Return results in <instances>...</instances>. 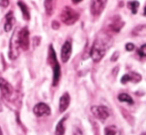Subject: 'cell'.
Segmentation results:
<instances>
[{
	"mask_svg": "<svg viewBox=\"0 0 146 135\" xmlns=\"http://www.w3.org/2000/svg\"><path fill=\"white\" fill-rule=\"evenodd\" d=\"M108 47H110L108 45V42L104 39H96L94 42L92 49H90V58L92 59L94 63H98L102 60V58L104 57L108 50Z\"/></svg>",
	"mask_w": 146,
	"mask_h": 135,
	"instance_id": "6da1fadb",
	"label": "cell"
},
{
	"mask_svg": "<svg viewBox=\"0 0 146 135\" xmlns=\"http://www.w3.org/2000/svg\"><path fill=\"white\" fill-rule=\"evenodd\" d=\"M48 63L51 65V67L53 69V85L56 87L59 83L60 77H61V68H60L58 60H57L56 53H55V50L52 45H50V47H49Z\"/></svg>",
	"mask_w": 146,
	"mask_h": 135,
	"instance_id": "7a4b0ae2",
	"label": "cell"
},
{
	"mask_svg": "<svg viewBox=\"0 0 146 135\" xmlns=\"http://www.w3.org/2000/svg\"><path fill=\"white\" fill-rule=\"evenodd\" d=\"M79 18L80 14L76 10H74L73 8L69 7V6L64 7L61 12V20L66 25H73L79 20Z\"/></svg>",
	"mask_w": 146,
	"mask_h": 135,
	"instance_id": "3957f363",
	"label": "cell"
},
{
	"mask_svg": "<svg viewBox=\"0 0 146 135\" xmlns=\"http://www.w3.org/2000/svg\"><path fill=\"white\" fill-rule=\"evenodd\" d=\"M19 50H20V45H19V41H18V32L17 30H15L13 32V34H12L11 39H10V42H9V52H8L9 58L11 60L17 59L18 56H19Z\"/></svg>",
	"mask_w": 146,
	"mask_h": 135,
	"instance_id": "277c9868",
	"label": "cell"
},
{
	"mask_svg": "<svg viewBox=\"0 0 146 135\" xmlns=\"http://www.w3.org/2000/svg\"><path fill=\"white\" fill-rule=\"evenodd\" d=\"M18 41H19L20 48L24 51L29 50L30 47V37H29V30L27 27H24L18 32Z\"/></svg>",
	"mask_w": 146,
	"mask_h": 135,
	"instance_id": "5b68a950",
	"label": "cell"
},
{
	"mask_svg": "<svg viewBox=\"0 0 146 135\" xmlns=\"http://www.w3.org/2000/svg\"><path fill=\"white\" fill-rule=\"evenodd\" d=\"M90 110H92V113L94 115V117L98 118L100 121H104V120L108 119V117L110 116V111H108L106 106L94 105V106H92Z\"/></svg>",
	"mask_w": 146,
	"mask_h": 135,
	"instance_id": "8992f818",
	"label": "cell"
},
{
	"mask_svg": "<svg viewBox=\"0 0 146 135\" xmlns=\"http://www.w3.org/2000/svg\"><path fill=\"white\" fill-rule=\"evenodd\" d=\"M108 0H90V13L98 17L102 13Z\"/></svg>",
	"mask_w": 146,
	"mask_h": 135,
	"instance_id": "52a82bcc",
	"label": "cell"
},
{
	"mask_svg": "<svg viewBox=\"0 0 146 135\" xmlns=\"http://www.w3.org/2000/svg\"><path fill=\"white\" fill-rule=\"evenodd\" d=\"M0 91H1L2 97L6 99H9L13 95V87L12 85L3 77H0Z\"/></svg>",
	"mask_w": 146,
	"mask_h": 135,
	"instance_id": "ba28073f",
	"label": "cell"
},
{
	"mask_svg": "<svg viewBox=\"0 0 146 135\" xmlns=\"http://www.w3.org/2000/svg\"><path fill=\"white\" fill-rule=\"evenodd\" d=\"M33 112H34L35 115L39 116H46V115H50L51 113V109L50 106L48 104L44 103V102H39L33 108Z\"/></svg>",
	"mask_w": 146,
	"mask_h": 135,
	"instance_id": "9c48e42d",
	"label": "cell"
},
{
	"mask_svg": "<svg viewBox=\"0 0 146 135\" xmlns=\"http://www.w3.org/2000/svg\"><path fill=\"white\" fill-rule=\"evenodd\" d=\"M72 50H73V47H72V42L70 40L66 41L64 43L63 47H62L61 50V59L63 63H67L70 60L72 55Z\"/></svg>",
	"mask_w": 146,
	"mask_h": 135,
	"instance_id": "30bf717a",
	"label": "cell"
},
{
	"mask_svg": "<svg viewBox=\"0 0 146 135\" xmlns=\"http://www.w3.org/2000/svg\"><path fill=\"white\" fill-rule=\"evenodd\" d=\"M141 81V75L139 73H135V71H131L129 73H126L122 77H121V83L125 85L128 81H133V83H139Z\"/></svg>",
	"mask_w": 146,
	"mask_h": 135,
	"instance_id": "8fae6325",
	"label": "cell"
},
{
	"mask_svg": "<svg viewBox=\"0 0 146 135\" xmlns=\"http://www.w3.org/2000/svg\"><path fill=\"white\" fill-rule=\"evenodd\" d=\"M70 102H71V97H70V95L68 93H65L60 99V102H59V110L60 112H65L67 110V108L69 107Z\"/></svg>",
	"mask_w": 146,
	"mask_h": 135,
	"instance_id": "7c38bea8",
	"label": "cell"
},
{
	"mask_svg": "<svg viewBox=\"0 0 146 135\" xmlns=\"http://www.w3.org/2000/svg\"><path fill=\"white\" fill-rule=\"evenodd\" d=\"M123 25H124V23L121 21L120 17H119V16H114L113 21L110 24V29L111 30V31L115 32V33H118Z\"/></svg>",
	"mask_w": 146,
	"mask_h": 135,
	"instance_id": "4fadbf2b",
	"label": "cell"
},
{
	"mask_svg": "<svg viewBox=\"0 0 146 135\" xmlns=\"http://www.w3.org/2000/svg\"><path fill=\"white\" fill-rule=\"evenodd\" d=\"M14 15H13V12L10 11L9 13H7L6 15V18H5V24H4V30L6 32H9L12 30L13 28V25H14Z\"/></svg>",
	"mask_w": 146,
	"mask_h": 135,
	"instance_id": "5bb4252c",
	"label": "cell"
},
{
	"mask_svg": "<svg viewBox=\"0 0 146 135\" xmlns=\"http://www.w3.org/2000/svg\"><path fill=\"white\" fill-rule=\"evenodd\" d=\"M55 4H56V0H45L44 6H45V10H46L47 15L51 16L54 13Z\"/></svg>",
	"mask_w": 146,
	"mask_h": 135,
	"instance_id": "9a60e30c",
	"label": "cell"
},
{
	"mask_svg": "<svg viewBox=\"0 0 146 135\" xmlns=\"http://www.w3.org/2000/svg\"><path fill=\"white\" fill-rule=\"evenodd\" d=\"M67 119V117H63L61 120L58 122L56 126V129H55V134L56 135H64L66 131V127H65V121Z\"/></svg>",
	"mask_w": 146,
	"mask_h": 135,
	"instance_id": "2e32d148",
	"label": "cell"
},
{
	"mask_svg": "<svg viewBox=\"0 0 146 135\" xmlns=\"http://www.w3.org/2000/svg\"><path fill=\"white\" fill-rule=\"evenodd\" d=\"M18 6H19L20 10L22 12V15H23V18L27 21L30 20V12H29V9H28L27 5L23 2H18Z\"/></svg>",
	"mask_w": 146,
	"mask_h": 135,
	"instance_id": "e0dca14e",
	"label": "cell"
},
{
	"mask_svg": "<svg viewBox=\"0 0 146 135\" xmlns=\"http://www.w3.org/2000/svg\"><path fill=\"white\" fill-rule=\"evenodd\" d=\"M133 36H145L146 35V25L142 24V25H138L132 30Z\"/></svg>",
	"mask_w": 146,
	"mask_h": 135,
	"instance_id": "ac0fdd59",
	"label": "cell"
},
{
	"mask_svg": "<svg viewBox=\"0 0 146 135\" xmlns=\"http://www.w3.org/2000/svg\"><path fill=\"white\" fill-rule=\"evenodd\" d=\"M104 135H120V131L115 125H110L104 128Z\"/></svg>",
	"mask_w": 146,
	"mask_h": 135,
	"instance_id": "d6986e66",
	"label": "cell"
},
{
	"mask_svg": "<svg viewBox=\"0 0 146 135\" xmlns=\"http://www.w3.org/2000/svg\"><path fill=\"white\" fill-rule=\"evenodd\" d=\"M118 101L121 102H127L128 104L134 103L132 97H131L129 95H127V93H120V95H118Z\"/></svg>",
	"mask_w": 146,
	"mask_h": 135,
	"instance_id": "ffe728a7",
	"label": "cell"
},
{
	"mask_svg": "<svg viewBox=\"0 0 146 135\" xmlns=\"http://www.w3.org/2000/svg\"><path fill=\"white\" fill-rule=\"evenodd\" d=\"M128 8L130 9V11L132 12V14H136L137 13V9L139 7V2L136 1V0H132V1L128 2Z\"/></svg>",
	"mask_w": 146,
	"mask_h": 135,
	"instance_id": "44dd1931",
	"label": "cell"
},
{
	"mask_svg": "<svg viewBox=\"0 0 146 135\" xmlns=\"http://www.w3.org/2000/svg\"><path fill=\"white\" fill-rule=\"evenodd\" d=\"M138 55L140 57H146V44L142 45L138 50Z\"/></svg>",
	"mask_w": 146,
	"mask_h": 135,
	"instance_id": "7402d4cb",
	"label": "cell"
},
{
	"mask_svg": "<svg viewBox=\"0 0 146 135\" xmlns=\"http://www.w3.org/2000/svg\"><path fill=\"white\" fill-rule=\"evenodd\" d=\"M135 48V46L132 44V43H127L126 45H125V49H126V51H128V52H131V51H133Z\"/></svg>",
	"mask_w": 146,
	"mask_h": 135,
	"instance_id": "603a6c76",
	"label": "cell"
},
{
	"mask_svg": "<svg viewBox=\"0 0 146 135\" xmlns=\"http://www.w3.org/2000/svg\"><path fill=\"white\" fill-rule=\"evenodd\" d=\"M9 3H10L9 0H0V6H1V7H3V8L8 7Z\"/></svg>",
	"mask_w": 146,
	"mask_h": 135,
	"instance_id": "cb8c5ba5",
	"label": "cell"
},
{
	"mask_svg": "<svg viewBox=\"0 0 146 135\" xmlns=\"http://www.w3.org/2000/svg\"><path fill=\"white\" fill-rule=\"evenodd\" d=\"M40 41H41V38L40 37H34L33 38V43H34V46L37 47L39 44H40Z\"/></svg>",
	"mask_w": 146,
	"mask_h": 135,
	"instance_id": "d4e9b609",
	"label": "cell"
},
{
	"mask_svg": "<svg viewBox=\"0 0 146 135\" xmlns=\"http://www.w3.org/2000/svg\"><path fill=\"white\" fill-rule=\"evenodd\" d=\"M52 28L54 30H58L60 28V23L58 21H56V20H55V21H53L52 22Z\"/></svg>",
	"mask_w": 146,
	"mask_h": 135,
	"instance_id": "484cf974",
	"label": "cell"
},
{
	"mask_svg": "<svg viewBox=\"0 0 146 135\" xmlns=\"http://www.w3.org/2000/svg\"><path fill=\"white\" fill-rule=\"evenodd\" d=\"M118 56H119V53L118 52H115L113 55H112V57H111V59H110V61H111V62H115L117 59H118Z\"/></svg>",
	"mask_w": 146,
	"mask_h": 135,
	"instance_id": "4316f807",
	"label": "cell"
},
{
	"mask_svg": "<svg viewBox=\"0 0 146 135\" xmlns=\"http://www.w3.org/2000/svg\"><path fill=\"white\" fill-rule=\"evenodd\" d=\"M75 135H83V134H82L81 130H80L79 128H77V129H76V131H75Z\"/></svg>",
	"mask_w": 146,
	"mask_h": 135,
	"instance_id": "83f0119b",
	"label": "cell"
},
{
	"mask_svg": "<svg viewBox=\"0 0 146 135\" xmlns=\"http://www.w3.org/2000/svg\"><path fill=\"white\" fill-rule=\"evenodd\" d=\"M83 0H72V2H73L74 4H79L80 2H82Z\"/></svg>",
	"mask_w": 146,
	"mask_h": 135,
	"instance_id": "f1b7e54d",
	"label": "cell"
},
{
	"mask_svg": "<svg viewBox=\"0 0 146 135\" xmlns=\"http://www.w3.org/2000/svg\"><path fill=\"white\" fill-rule=\"evenodd\" d=\"M143 14H144V16H146V5L144 7V12H143Z\"/></svg>",
	"mask_w": 146,
	"mask_h": 135,
	"instance_id": "f546056e",
	"label": "cell"
},
{
	"mask_svg": "<svg viewBox=\"0 0 146 135\" xmlns=\"http://www.w3.org/2000/svg\"><path fill=\"white\" fill-rule=\"evenodd\" d=\"M0 135H3V132H2V129H1V127H0Z\"/></svg>",
	"mask_w": 146,
	"mask_h": 135,
	"instance_id": "4dcf8cb0",
	"label": "cell"
}]
</instances>
